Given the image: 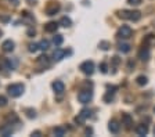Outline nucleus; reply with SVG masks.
Returning a JSON list of instances; mask_svg holds the SVG:
<instances>
[{
	"mask_svg": "<svg viewBox=\"0 0 155 137\" xmlns=\"http://www.w3.org/2000/svg\"><path fill=\"white\" fill-rule=\"evenodd\" d=\"M136 133L139 134V136H147L148 134V126L144 123L139 125V126L136 127Z\"/></svg>",
	"mask_w": 155,
	"mask_h": 137,
	"instance_id": "4468645a",
	"label": "nucleus"
},
{
	"mask_svg": "<svg viewBox=\"0 0 155 137\" xmlns=\"http://www.w3.org/2000/svg\"><path fill=\"white\" fill-rule=\"evenodd\" d=\"M38 64L42 67H48L50 65V60H48V57L46 54H43V56H40L38 58Z\"/></svg>",
	"mask_w": 155,
	"mask_h": 137,
	"instance_id": "dca6fc26",
	"label": "nucleus"
},
{
	"mask_svg": "<svg viewBox=\"0 0 155 137\" xmlns=\"http://www.w3.org/2000/svg\"><path fill=\"white\" fill-rule=\"evenodd\" d=\"M26 3H28L29 6H35V4H36V0H26Z\"/></svg>",
	"mask_w": 155,
	"mask_h": 137,
	"instance_id": "e433bc0d",
	"label": "nucleus"
},
{
	"mask_svg": "<svg viewBox=\"0 0 155 137\" xmlns=\"http://www.w3.org/2000/svg\"><path fill=\"white\" fill-rule=\"evenodd\" d=\"M35 29H29L28 31V36H31V38H32V36H35Z\"/></svg>",
	"mask_w": 155,
	"mask_h": 137,
	"instance_id": "c9c22d12",
	"label": "nucleus"
},
{
	"mask_svg": "<svg viewBox=\"0 0 155 137\" xmlns=\"http://www.w3.org/2000/svg\"><path fill=\"white\" fill-rule=\"evenodd\" d=\"M119 129H120V125L118 123V122H116L115 119L110 121V123H108V130H110L111 133H114V134L119 133Z\"/></svg>",
	"mask_w": 155,
	"mask_h": 137,
	"instance_id": "f8f14e48",
	"label": "nucleus"
},
{
	"mask_svg": "<svg viewBox=\"0 0 155 137\" xmlns=\"http://www.w3.org/2000/svg\"><path fill=\"white\" fill-rule=\"evenodd\" d=\"M28 50L31 53H36L39 50V43H31V44L28 46Z\"/></svg>",
	"mask_w": 155,
	"mask_h": 137,
	"instance_id": "393cba45",
	"label": "nucleus"
},
{
	"mask_svg": "<svg viewBox=\"0 0 155 137\" xmlns=\"http://www.w3.org/2000/svg\"><path fill=\"white\" fill-rule=\"evenodd\" d=\"M11 133H13V129H11V127H4V129H2V134H3L4 137L11 136Z\"/></svg>",
	"mask_w": 155,
	"mask_h": 137,
	"instance_id": "a878e982",
	"label": "nucleus"
},
{
	"mask_svg": "<svg viewBox=\"0 0 155 137\" xmlns=\"http://www.w3.org/2000/svg\"><path fill=\"white\" fill-rule=\"evenodd\" d=\"M118 17L122 18V20H129V21H133V22H137L141 18V13L134 10H122V11H118Z\"/></svg>",
	"mask_w": 155,
	"mask_h": 137,
	"instance_id": "f257e3e1",
	"label": "nucleus"
},
{
	"mask_svg": "<svg viewBox=\"0 0 155 137\" xmlns=\"http://www.w3.org/2000/svg\"><path fill=\"white\" fill-rule=\"evenodd\" d=\"M150 56H151V53H150V49L147 47V46H143L141 49H140V51H139V58L141 60V61H148V60H150Z\"/></svg>",
	"mask_w": 155,
	"mask_h": 137,
	"instance_id": "9d476101",
	"label": "nucleus"
},
{
	"mask_svg": "<svg viewBox=\"0 0 155 137\" xmlns=\"http://www.w3.org/2000/svg\"><path fill=\"white\" fill-rule=\"evenodd\" d=\"M60 8H61L60 4L51 2V3H48V6L46 7V14H47V15H55V14L60 11Z\"/></svg>",
	"mask_w": 155,
	"mask_h": 137,
	"instance_id": "423d86ee",
	"label": "nucleus"
},
{
	"mask_svg": "<svg viewBox=\"0 0 155 137\" xmlns=\"http://www.w3.org/2000/svg\"><path fill=\"white\" fill-rule=\"evenodd\" d=\"M114 94H115V91H107L105 96H104V101L105 103H111L114 100Z\"/></svg>",
	"mask_w": 155,
	"mask_h": 137,
	"instance_id": "5701e85b",
	"label": "nucleus"
},
{
	"mask_svg": "<svg viewBox=\"0 0 155 137\" xmlns=\"http://www.w3.org/2000/svg\"><path fill=\"white\" fill-rule=\"evenodd\" d=\"M50 49V42L46 39H43L42 42L39 43V50H43V51H46V50Z\"/></svg>",
	"mask_w": 155,
	"mask_h": 137,
	"instance_id": "412c9836",
	"label": "nucleus"
},
{
	"mask_svg": "<svg viewBox=\"0 0 155 137\" xmlns=\"http://www.w3.org/2000/svg\"><path fill=\"white\" fill-rule=\"evenodd\" d=\"M58 24H60L61 26H64V28H69V26L72 25V21H71V18H69V17H62Z\"/></svg>",
	"mask_w": 155,
	"mask_h": 137,
	"instance_id": "6ab92c4d",
	"label": "nucleus"
},
{
	"mask_svg": "<svg viewBox=\"0 0 155 137\" xmlns=\"http://www.w3.org/2000/svg\"><path fill=\"white\" fill-rule=\"evenodd\" d=\"M58 26H60L58 22H55V21H50V22H47L45 25V31L48 32V33H54V32H57Z\"/></svg>",
	"mask_w": 155,
	"mask_h": 137,
	"instance_id": "9b49d317",
	"label": "nucleus"
},
{
	"mask_svg": "<svg viewBox=\"0 0 155 137\" xmlns=\"http://www.w3.org/2000/svg\"><path fill=\"white\" fill-rule=\"evenodd\" d=\"M136 83H137L139 86H145L147 83H148V78L144 76V75H140V76L136 78Z\"/></svg>",
	"mask_w": 155,
	"mask_h": 137,
	"instance_id": "aec40b11",
	"label": "nucleus"
},
{
	"mask_svg": "<svg viewBox=\"0 0 155 137\" xmlns=\"http://www.w3.org/2000/svg\"><path fill=\"white\" fill-rule=\"evenodd\" d=\"M26 116H28V118H35L36 116V111H35V109H31V108H29V109H26Z\"/></svg>",
	"mask_w": 155,
	"mask_h": 137,
	"instance_id": "7c9ffc66",
	"label": "nucleus"
},
{
	"mask_svg": "<svg viewBox=\"0 0 155 137\" xmlns=\"http://www.w3.org/2000/svg\"><path fill=\"white\" fill-rule=\"evenodd\" d=\"M154 134H155V127H154Z\"/></svg>",
	"mask_w": 155,
	"mask_h": 137,
	"instance_id": "79ce46f5",
	"label": "nucleus"
},
{
	"mask_svg": "<svg viewBox=\"0 0 155 137\" xmlns=\"http://www.w3.org/2000/svg\"><path fill=\"white\" fill-rule=\"evenodd\" d=\"M91 133H93V130H91L90 127H87V129H86V134H91Z\"/></svg>",
	"mask_w": 155,
	"mask_h": 137,
	"instance_id": "ea45409f",
	"label": "nucleus"
},
{
	"mask_svg": "<svg viewBox=\"0 0 155 137\" xmlns=\"http://www.w3.org/2000/svg\"><path fill=\"white\" fill-rule=\"evenodd\" d=\"M25 90L22 83H13V85H8L7 86V93L13 98H17V97H21Z\"/></svg>",
	"mask_w": 155,
	"mask_h": 137,
	"instance_id": "f03ea898",
	"label": "nucleus"
},
{
	"mask_svg": "<svg viewBox=\"0 0 155 137\" xmlns=\"http://www.w3.org/2000/svg\"><path fill=\"white\" fill-rule=\"evenodd\" d=\"M98 47H100L101 50H108V49H110V43L105 42V40H103V42L98 43Z\"/></svg>",
	"mask_w": 155,
	"mask_h": 137,
	"instance_id": "cd10ccee",
	"label": "nucleus"
},
{
	"mask_svg": "<svg viewBox=\"0 0 155 137\" xmlns=\"http://www.w3.org/2000/svg\"><path fill=\"white\" fill-rule=\"evenodd\" d=\"M127 4H130V6H140L141 0H127Z\"/></svg>",
	"mask_w": 155,
	"mask_h": 137,
	"instance_id": "2f4dec72",
	"label": "nucleus"
},
{
	"mask_svg": "<svg viewBox=\"0 0 155 137\" xmlns=\"http://www.w3.org/2000/svg\"><path fill=\"white\" fill-rule=\"evenodd\" d=\"M91 98H93V91L91 90H82L81 93L78 94V100H79V103H82V104L90 103Z\"/></svg>",
	"mask_w": 155,
	"mask_h": 137,
	"instance_id": "39448f33",
	"label": "nucleus"
},
{
	"mask_svg": "<svg viewBox=\"0 0 155 137\" xmlns=\"http://www.w3.org/2000/svg\"><path fill=\"white\" fill-rule=\"evenodd\" d=\"M122 125H125V127L127 130H130L133 127V116L130 114H123L122 115Z\"/></svg>",
	"mask_w": 155,
	"mask_h": 137,
	"instance_id": "6e6552de",
	"label": "nucleus"
},
{
	"mask_svg": "<svg viewBox=\"0 0 155 137\" xmlns=\"http://www.w3.org/2000/svg\"><path fill=\"white\" fill-rule=\"evenodd\" d=\"M8 2L13 4V6H18V3H19V0H8Z\"/></svg>",
	"mask_w": 155,
	"mask_h": 137,
	"instance_id": "4c0bfd02",
	"label": "nucleus"
},
{
	"mask_svg": "<svg viewBox=\"0 0 155 137\" xmlns=\"http://www.w3.org/2000/svg\"><path fill=\"white\" fill-rule=\"evenodd\" d=\"M32 136H36V137H38V136H40V132H33V133H32Z\"/></svg>",
	"mask_w": 155,
	"mask_h": 137,
	"instance_id": "a19ab883",
	"label": "nucleus"
},
{
	"mask_svg": "<svg viewBox=\"0 0 155 137\" xmlns=\"http://www.w3.org/2000/svg\"><path fill=\"white\" fill-rule=\"evenodd\" d=\"M132 28H130L129 25H122L118 29V32H116V38L118 39H129L130 36H132Z\"/></svg>",
	"mask_w": 155,
	"mask_h": 137,
	"instance_id": "20e7f679",
	"label": "nucleus"
},
{
	"mask_svg": "<svg viewBox=\"0 0 155 137\" xmlns=\"http://www.w3.org/2000/svg\"><path fill=\"white\" fill-rule=\"evenodd\" d=\"M2 49H3L4 53H11V51H14V49H15V43H14L11 39H7L3 42Z\"/></svg>",
	"mask_w": 155,
	"mask_h": 137,
	"instance_id": "1a4fd4ad",
	"label": "nucleus"
},
{
	"mask_svg": "<svg viewBox=\"0 0 155 137\" xmlns=\"http://www.w3.org/2000/svg\"><path fill=\"white\" fill-rule=\"evenodd\" d=\"M84 121H86V119H84L83 116H81L79 114H78V116L75 118V122H76L78 125H83V123H84Z\"/></svg>",
	"mask_w": 155,
	"mask_h": 137,
	"instance_id": "c756f323",
	"label": "nucleus"
},
{
	"mask_svg": "<svg viewBox=\"0 0 155 137\" xmlns=\"http://www.w3.org/2000/svg\"><path fill=\"white\" fill-rule=\"evenodd\" d=\"M51 86H53V90H54L55 94H62L65 91V85L61 80H54Z\"/></svg>",
	"mask_w": 155,
	"mask_h": 137,
	"instance_id": "0eeeda50",
	"label": "nucleus"
},
{
	"mask_svg": "<svg viewBox=\"0 0 155 137\" xmlns=\"http://www.w3.org/2000/svg\"><path fill=\"white\" fill-rule=\"evenodd\" d=\"M0 21H2V22H8L10 17L8 15H0Z\"/></svg>",
	"mask_w": 155,
	"mask_h": 137,
	"instance_id": "f704fd0d",
	"label": "nucleus"
},
{
	"mask_svg": "<svg viewBox=\"0 0 155 137\" xmlns=\"http://www.w3.org/2000/svg\"><path fill=\"white\" fill-rule=\"evenodd\" d=\"M81 116H83L84 119H89V118H91V111L90 109H87V108H84V109H82L81 111Z\"/></svg>",
	"mask_w": 155,
	"mask_h": 137,
	"instance_id": "b1692460",
	"label": "nucleus"
},
{
	"mask_svg": "<svg viewBox=\"0 0 155 137\" xmlns=\"http://www.w3.org/2000/svg\"><path fill=\"white\" fill-rule=\"evenodd\" d=\"M4 64H6L7 69H10V71H13V69H15V68H17V65H18V61H17L15 58H13V60L7 58L6 61H4Z\"/></svg>",
	"mask_w": 155,
	"mask_h": 137,
	"instance_id": "2eb2a0df",
	"label": "nucleus"
},
{
	"mask_svg": "<svg viewBox=\"0 0 155 137\" xmlns=\"http://www.w3.org/2000/svg\"><path fill=\"white\" fill-rule=\"evenodd\" d=\"M112 64H114V65H119V64H120V58H119V57H118V56H115V57H112Z\"/></svg>",
	"mask_w": 155,
	"mask_h": 137,
	"instance_id": "72a5a7b5",
	"label": "nucleus"
},
{
	"mask_svg": "<svg viewBox=\"0 0 155 137\" xmlns=\"http://www.w3.org/2000/svg\"><path fill=\"white\" fill-rule=\"evenodd\" d=\"M6 105H7V98L4 96H0V108L6 107Z\"/></svg>",
	"mask_w": 155,
	"mask_h": 137,
	"instance_id": "473e14b6",
	"label": "nucleus"
},
{
	"mask_svg": "<svg viewBox=\"0 0 155 137\" xmlns=\"http://www.w3.org/2000/svg\"><path fill=\"white\" fill-rule=\"evenodd\" d=\"M118 50H119L120 53H129L130 50H132V46H130L129 43H119V44H118Z\"/></svg>",
	"mask_w": 155,
	"mask_h": 137,
	"instance_id": "f3484780",
	"label": "nucleus"
},
{
	"mask_svg": "<svg viewBox=\"0 0 155 137\" xmlns=\"http://www.w3.org/2000/svg\"><path fill=\"white\" fill-rule=\"evenodd\" d=\"M154 112H155V107H154Z\"/></svg>",
	"mask_w": 155,
	"mask_h": 137,
	"instance_id": "37998d69",
	"label": "nucleus"
},
{
	"mask_svg": "<svg viewBox=\"0 0 155 137\" xmlns=\"http://www.w3.org/2000/svg\"><path fill=\"white\" fill-rule=\"evenodd\" d=\"M54 136H57V137H62V136H65V133H67V129L65 127H62V126H57V127H54Z\"/></svg>",
	"mask_w": 155,
	"mask_h": 137,
	"instance_id": "a211bd4d",
	"label": "nucleus"
},
{
	"mask_svg": "<svg viewBox=\"0 0 155 137\" xmlns=\"http://www.w3.org/2000/svg\"><path fill=\"white\" fill-rule=\"evenodd\" d=\"M62 42H64V36L62 35H55L54 38H53V43H54L55 46H61Z\"/></svg>",
	"mask_w": 155,
	"mask_h": 137,
	"instance_id": "4be33fe9",
	"label": "nucleus"
},
{
	"mask_svg": "<svg viewBox=\"0 0 155 137\" xmlns=\"http://www.w3.org/2000/svg\"><path fill=\"white\" fill-rule=\"evenodd\" d=\"M7 122H11V123H13V122H18V116H17L14 112H11V115L7 116Z\"/></svg>",
	"mask_w": 155,
	"mask_h": 137,
	"instance_id": "bb28decb",
	"label": "nucleus"
},
{
	"mask_svg": "<svg viewBox=\"0 0 155 137\" xmlns=\"http://www.w3.org/2000/svg\"><path fill=\"white\" fill-rule=\"evenodd\" d=\"M79 69H81V71L83 72L84 75H87V76L93 75V72H94V62L90 61V60H87V61H83L81 65H79Z\"/></svg>",
	"mask_w": 155,
	"mask_h": 137,
	"instance_id": "7ed1b4c3",
	"label": "nucleus"
},
{
	"mask_svg": "<svg viewBox=\"0 0 155 137\" xmlns=\"http://www.w3.org/2000/svg\"><path fill=\"white\" fill-rule=\"evenodd\" d=\"M132 68H134V61H132V60H130V61H129V69H132Z\"/></svg>",
	"mask_w": 155,
	"mask_h": 137,
	"instance_id": "58836bf2",
	"label": "nucleus"
},
{
	"mask_svg": "<svg viewBox=\"0 0 155 137\" xmlns=\"http://www.w3.org/2000/svg\"><path fill=\"white\" fill-rule=\"evenodd\" d=\"M100 71H101V73H107L108 72V64L107 62H101L100 64Z\"/></svg>",
	"mask_w": 155,
	"mask_h": 137,
	"instance_id": "c85d7f7f",
	"label": "nucleus"
},
{
	"mask_svg": "<svg viewBox=\"0 0 155 137\" xmlns=\"http://www.w3.org/2000/svg\"><path fill=\"white\" fill-rule=\"evenodd\" d=\"M65 56H67V51L64 49H55L54 54H53V60L54 61H61Z\"/></svg>",
	"mask_w": 155,
	"mask_h": 137,
	"instance_id": "ddd939ff",
	"label": "nucleus"
}]
</instances>
